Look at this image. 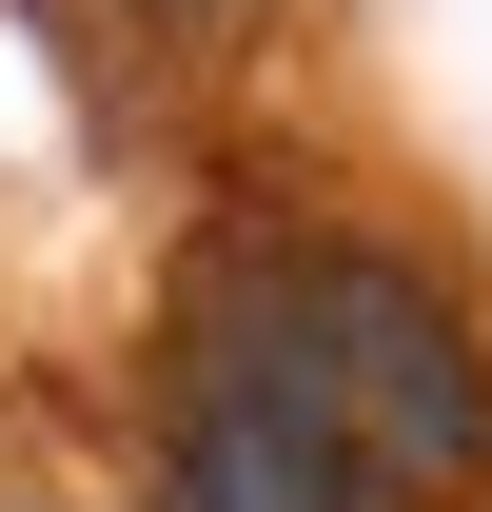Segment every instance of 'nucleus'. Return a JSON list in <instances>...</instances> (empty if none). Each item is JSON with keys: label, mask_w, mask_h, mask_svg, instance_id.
Instances as JSON below:
<instances>
[{"label": "nucleus", "mask_w": 492, "mask_h": 512, "mask_svg": "<svg viewBox=\"0 0 492 512\" xmlns=\"http://www.w3.org/2000/svg\"><path fill=\"white\" fill-rule=\"evenodd\" d=\"M197 394L296 414L355 493H473L492 473V335L374 237H217L178 276Z\"/></svg>", "instance_id": "obj_1"}, {"label": "nucleus", "mask_w": 492, "mask_h": 512, "mask_svg": "<svg viewBox=\"0 0 492 512\" xmlns=\"http://www.w3.org/2000/svg\"><path fill=\"white\" fill-rule=\"evenodd\" d=\"M158 512H374L296 414H256V394H197L178 434H158Z\"/></svg>", "instance_id": "obj_2"}, {"label": "nucleus", "mask_w": 492, "mask_h": 512, "mask_svg": "<svg viewBox=\"0 0 492 512\" xmlns=\"http://www.w3.org/2000/svg\"><path fill=\"white\" fill-rule=\"evenodd\" d=\"M138 20H237V0H138Z\"/></svg>", "instance_id": "obj_3"}]
</instances>
